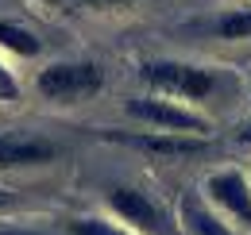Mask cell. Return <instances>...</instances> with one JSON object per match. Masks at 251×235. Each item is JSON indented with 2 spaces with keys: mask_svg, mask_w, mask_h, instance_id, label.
I'll list each match as a JSON object with an SVG mask.
<instances>
[{
  "mask_svg": "<svg viewBox=\"0 0 251 235\" xmlns=\"http://www.w3.org/2000/svg\"><path fill=\"white\" fill-rule=\"evenodd\" d=\"M236 143H240V147H251V119H248V123H240V131H236Z\"/></svg>",
  "mask_w": 251,
  "mask_h": 235,
  "instance_id": "16",
  "label": "cell"
},
{
  "mask_svg": "<svg viewBox=\"0 0 251 235\" xmlns=\"http://www.w3.org/2000/svg\"><path fill=\"white\" fill-rule=\"evenodd\" d=\"M139 81L147 85V93L166 96V100H178L201 112V104L217 100L220 85H224V73L217 66H205V62H186V58H151L139 66Z\"/></svg>",
  "mask_w": 251,
  "mask_h": 235,
  "instance_id": "1",
  "label": "cell"
},
{
  "mask_svg": "<svg viewBox=\"0 0 251 235\" xmlns=\"http://www.w3.org/2000/svg\"><path fill=\"white\" fill-rule=\"evenodd\" d=\"M205 201L220 220L251 232V177L244 170H232V166L213 170L205 177Z\"/></svg>",
  "mask_w": 251,
  "mask_h": 235,
  "instance_id": "5",
  "label": "cell"
},
{
  "mask_svg": "<svg viewBox=\"0 0 251 235\" xmlns=\"http://www.w3.org/2000/svg\"><path fill=\"white\" fill-rule=\"evenodd\" d=\"M112 143H124L131 150H147L158 158H193L201 154L209 139H193V135H170V131H108Z\"/></svg>",
  "mask_w": 251,
  "mask_h": 235,
  "instance_id": "7",
  "label": "cell"
},
{
  "mask_svg": "<svg viewBox=\"0 0 251 235\" xmlns=\"http://www.w3.org/2000/svg\"><path fill=\"white\" fill-rule=\"evenodd\" d=\"M20 96H24V85H20L16 70L0 58V104H20Z\"/></svg>",
  "mask_w": 251,
  "mask_h": 235,
  "instance_id": "12",
  "label": "cell"
},
{
  "mask_svg": "<svg viewBox=\"0 0 251 235\" xmlns=\"http://www.w3.org/2000/svg\"><path fill=\"white\" fill-rule=\"evenodd\" d=\"M104 89V70L89 58H66V62H47L35 73V93L58 108L85 104Z\"/></svg>",
  "mask_w": 251,
  "mask_h": 235,
  "instance_id": "2",
  "label": "cell"
},
{
  "mask_svg": "<svg viewBox=\"0 0 251 235\" xmlns=\"http://www.w3.org/2000/svg\"><path fill=\"white\" fill-rule=\"evenodd\" d=\"M66 235H135L112 216H74L66 224Z\"/></svg>",
  "mask_w": 251,
  "mask_h": 235,
  "instance_id": "11",
  "label": "cell"
},
{
  "mask_svg": "<svg viewBox=\"0 0 251 235\" xmlns=\"http://www.w3.org/2000/svg\"><path fill=\"white\" fill-rule=\"evenodd\" d=\"M178 224H182V235H240V228H232L228 220H220L201 193H182V201H178Z\"/></svg>",
  "mask_w": 251,
  "mask_h": 235,
  "instance_id": "8",
  "label": "cell"
},
{
  "mask_svg": "<svg viewBox=\"0 0 251 235\" xmlns=\"http://www.w3.org/2000/svg\"><path fill=\"white\" fill-rule=\"evenodd\" d=\"M0 235H54V232H39V228H0Z\"/></svg>",
  "mask_w": 251,
  "mask_h": 235,
  "instance_id": "14",
  "label": "cell"
},
{
  "mask_svg": "<svg viewBox=\"0 0 251 235\" xmlns=\"http://www.w3.org/2000/svg\"><path fill=\"white\" fill-rule=\"evenodd\" d=\"M70 4H81V8H89V12H127V8H135L139 0H70Z\"/></svg>",
  "mask_w": 251,
  "mask_h": 235,
  "instance_id": "13",
  "label": "cell"
},
{
  "mask_svg": "<svg viewBox=\"0 0 251 235\" xmlns=\"http://www.w3.org/2000/svg\"><path fill=\"white\" fill-rule=\"evenodd\" d=\"M127 116L147 123L151 131H170V135H193V139H209L213 135V119L189 104H178V100H166V96H131L124 104Z\"/></svg>",
  "mask_w": 251,
  "mask_h": 235,
  "instance_id": "4",
  "label": "cell"
},
{
  "mask_svg": "<svg viewBox=\"0 0 251 235\" xmlns=\"http://www.w3.org/2000/svg\"><path fill=\"white\" fill-rule=\"evenodd\" d=\"M54 158H58V147L47 135L0 131V170H35V166H50Z\"/></svg>",
  "mask_w": 251,
  "mask_h": 235,
  "instance_id": "6",
  "label": "cell"
},
{
  "mask_svg": "<svg viewBox=\"0 0 251 235\" xmlns=\"http://www.w3.org/2000/svg\"><path fill=\"white\" fill-rule=\"evenodd\" d=\"M209 27L224 43H244V39H251V8H224Z\"/></svg>",
  "mask_w": 251,
  "mask_h": 235,
  "instance_id": "10",
  "label": "cell"
},
{
  "mask_svg": "<svg viewBox=\"0 0 251 235\" xmlns=\"http://www.w3.org/2000/svg\"><path fill=\"white\" fill-rule=\"evenodd\" d=\"M8 208H16V193L0 185V212H8Z\"/></svg>",
  "mask_w": 251,
  "mask_h": 235,
  "instance_id": "15",
  "label": "cell"
},
{
  "mask_svg": "<svg viewBox=\"0 0 251 235\" xmlns=\"http://www.w3.org/2000/svg\"><path fill=\"white\" fill-rule=\"evenodd\" d=\"M0 50H8L12 58H39V54H43V43H39V35L27 31L24 24L0 20Z\"/></svg>",
  "mask_w": 251,
  "mask_h": 235,
  "instance_id": "9",
  "label": "cell"
},
{
  "mask_svg": "<svg viewBox=\"0 0 251 235\" xmlns=\"http://www.w3.org/2000/svg\"><path fill=\"white\" fill-rule=\"evenodd\" d=\"M108 216L120 220L124 228H131L135 235H182L178 216H170L166 208L158 205L155 197L139 185H112L104 193Z\"/></svg>",
  "mask_w": 251,
  "mask_h": 235,
  "instance_id": "3",
  "label": "cell"
}]
</instances>
